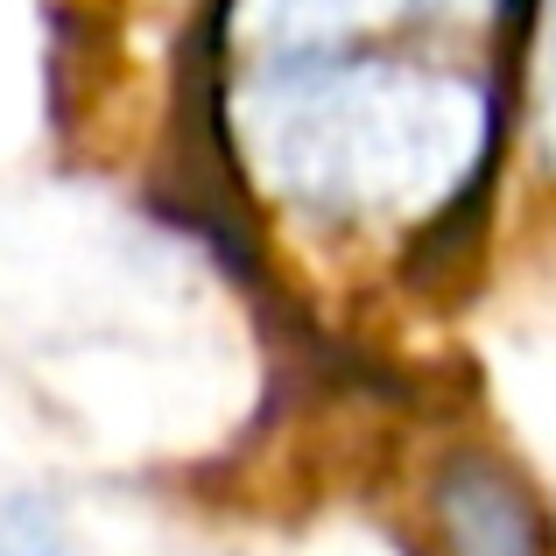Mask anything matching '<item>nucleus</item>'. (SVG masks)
I'll use <instances>...</instances> for the list:
<instances>
[{
    "instance_id": "f257e3e1",
    "label": "nucleus",
    "mask_w": 556,
    "mask_h": 556,
    "mask_svg": "<svg viewBox=\"0 0 556 556\" xmlns=\"http://www.w3.org/2000/svg\"><path fill=\"white\" fill-rule=\"evenodd\" d=\"M507 36L388 28L218 50L226 155L275 212L317 232L437 240L501 149Z\"/></svg>"
},
{
    "instance_id": "f03ea898",
    "label": "nucleus",
    "mask_w": 556,
    "mask_h": 556,
    "mask_svg": "<svg viewBox=\"0 0 556 556\" xmlns=\"http://www.w3.org/2000/svg\"><path fill=\"white\" fill-rule=\"evenodd\" d=\"M422 515H430V556H556L535 486L486 444H458L437 458Z\"/></svg>"
},
{
    "instance_id": "7ed1b4c3",
    "label": "nucleus",
    "mask_w": 556,
    "mask_h": 556,
    "mask_svg": "<svg viewBox=\"0 0 556 556\" xmlns=\"http://www.w3.org/2000/svg\"><path fill=\"white\" fill-rule=\"evenodd\" d=\"M529 113H535V149L556 169V0L535 14V64H529Z\"/></svg>"
},
{
    "instance_id": "20e7f679",
    "label": "nucleus",
    "mask_w": 556,
    "mask_h": 556,
    "mask_svg": "<svg viewBox=\"0 0 556 556\" xmlns=\"http://www.w3.org/2000/svg\"><path fill=\"white\" fill-rule=\"evenodd\" d=\"M0 556H71V543H64V529L50 521V507L8 501V507H0Z\"/></svg>"
}]
</instances>
